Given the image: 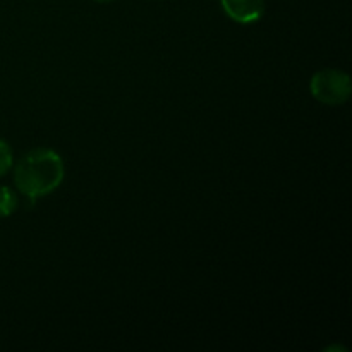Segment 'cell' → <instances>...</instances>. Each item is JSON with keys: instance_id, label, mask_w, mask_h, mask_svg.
<instances>
[{"instance_id": "6da1fadb", "label": "cell", "mask_w": 352, "mask_h": 352, "mask_svg": "<svg viewBox=\"0 0 352 352\" xmlns=\"http://www.w3.org/2000/svg\"><path fill=\"white\" fill-rule=\"evenodd\" d=\"M64 175V160L57 151L50 148H34L17 162L14 182L19 192L34 201L57 191Z\"/></svg>"}, {"instance_id": "7a4b0ae2", "label": "cell", "mask_w": 352, "mask_h": 352, "mask_svg": "<svg viewBox=\"0 0 352 352\" xmlns=\"http://www.w3.org/2000/svg\"><path fill=\"white\" fill-rule=\"evenodd\" d=\"M309 89L320 103L337 107L344 105L351 98L352 85L347 72L339 69H322L313 74Z\"/></svg>"}, {"instance_id": "3957f363", "label": "cell", "mask_w": 352, "mask_h": 352, "mask_svg": "<svg viewBox=\"0 0 352 352\" xmlns=\"http://www.w3.org/2000/svg\"><path fill=\"white\" fill-rule=\"evenodd\" d=\"M223 12L239 24H253L263 17L265 0H220Z\"/></svg>"}, {"instance_id": "277c9868", "label": "cell", "mask_w": 352, "mask_h": 352, "mask_svg": "<svg viewBox=\"0 0 352 352\" xmlns=\"http://www.w3.org/2000/svg\"><path fill=\"white\" fill-rule=\"evenodd\" d=\"M17 208V196L7 186H0V219H7Z\"/></svg>"}, {"instance_id": "5b68a950", "label": "cell", "mask_w": 352, "mask_h": 352, "mask_svg": "<svg viewBox=\"0 0 352 352\" xmlns=\"http://www.w3.org/2000/svg\"><path fill=\"white\" fill-rule=\"evenodd\" d=\"M12 162H14V155H12V150H10L9 143L0 138V177L9 172V168L12 167Z\"/></svg>"}, {"instance_id": "8992f818", "label": "cell", "mask_w": 352, "mask_h": 352, "mask_svg": "<svg viewBox=\"0 0 352 352\" xmlns=\"http://www.w3.org/2000/svg\"><path fill=\"white\" fill-rule=\"evenodd\" d=\"M95 2H98V3H109V2H113V0H95Z\"/></svg>"}]
</instances>
